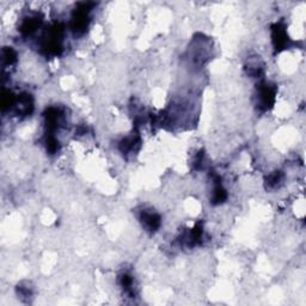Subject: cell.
Here are the masks:
<instances>
[{
    "instance_id": "obj_2",
    "label": "cell",
    "mask_w": 306,
    "mask_h": 306,
    "mask_svg": "<svg viewBox=\"0 0 306 306\" xmlns=\"http://www.w3.org/2000/svg\"><path fill=\"white\" fill-rule=\"evenodd\" d=\"M88 24V10L87 7L79 8L76 11V15L73 17V30L76 33H83L87 28Z\"/></svg>"
},
{
    "instance_id": "obj_5",
    "label": "cell",
    "mask_w": 306,
    "mask_h": 306,
    "mask_svg": "<svg viewBox=\"0 0 306 306\" xmlns=\"http://www.w3.org/2000/svg\"><path fill=\"white\" fill-rule=\"evenodd\" d=\"M281 179H282L281 174H280L279 171H276V173L271 174V175L268 177V184H269L270 187H276V185L281 182Z\"/></svg>"
},
{
    "instance_id": "obj_1",
    "label": "cell",
    "mask_w": 306,
    "mask_h": 306,
    "mask_svg": "<svg viewBox=\"0 0 306 306\" xmlns=\"http://www.w3.org/2000/svg\"><path fill=\"white\" fill-rule=\"evenodd\" d=\"M275 101V88L271 85L263 83L259 88V105L262 109H269Z\"/></svg>"
},
{
    "instance_id": "obj_4",
    "label": "cell",
    "mask_w": 306,
    "mask_h": 306,
    "mask_svg": "<svg viewBox=\"0 0 306 306\" xmlns=\"http://www.w3.org/2000/svg\"><path fill=\"white\" fill-rule=\"evenodd\" d=\"M17 54L12 48H6V49L2 50V60H4V64L6 65H12L16 61Z\"/></svg>"
},
{
    "instance_id": "obj_3",
    "label": "cell",
    "mask_w": 306,
    "mask_h": 306,
    "mask_svg": "<svg viewBox=\"0 0 306 306\" xmlns=\"http://www.w3.org/2000/svg\"><path fill=\"white\" fill-rule=\"evenodd\" d=\"M141 219L142 225L147 228L148 231H156L158 230V227L161 226V218L157 213H153V212H146L144 211L141 213Z\"/></svg>"
}]
</instances>
